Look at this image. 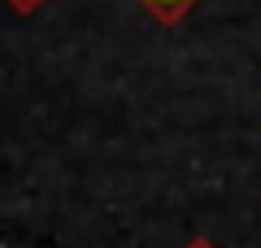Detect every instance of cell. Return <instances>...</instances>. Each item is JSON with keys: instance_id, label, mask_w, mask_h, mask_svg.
Returning a JSON list of instances; mask_svg holds the SVG:
<instances>
[{"instance_id": "1", "label": "cell", "mask_w": 261, "mask_h": 248, "mask_svg": "<svg viewBox=\"0 0 261 248\" xmlns=\"http://www.w3.org/2000/svg\"><path fill=\"white\" fill-rule=\"evenodd\" d=\"M161 5H178V0H161Z\"/></svg>"}]
</instances>
